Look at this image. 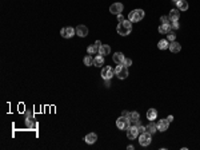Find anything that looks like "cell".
<instances>
[{
  "instance_id": "obj_1",
  "label": "cell",
  "mask_w": 200,
  "mask_h": 150,
  "mask_svg": "<svg viewBox=\"0 0 200 150\" xmlns=\"http://www.w3.org/2000/svg\"><path fill=\"white\" fill-rule=\"evenodd\" d=\"M116 31H117V34L121 35V36L129 35L131 31H132V21H129V20L120 21V23L117 24V27H116Z\"/></svg>"
},
{
  "instance_id": "obj_2",
  "label": "cell",
  "mask_w": 200,
  "mask_h": 150,
  "mask_svg": "<svg viewBox=\"0 0 200 150\" xmlns=\"http://www.w3.org/2000/svg\"><path fill=\"white\" fill-rule=\"evenodd\" d=\"M143 18H144V11L143 10H134L129 12V15H128V20L132 21V23H138V21H140Z\"/></svg>"
},
{
  "instance_id": "obj_3",
  "label": "cell",
  "mask_w": 200,
  "mask_h": 150,
  "mask_svg": "<svg viewBox=\"0 0 200 150\" xmlns=\"http://www.w3.org/2000/svg\"><path fill=\"white\" fill-rule=\"evenodd\" d=\"M128 67H125L124 64H117L115 67V74H116V77L119 79H125L128 77Z\"/></svg>"
},
{
  "instance_id": "obj_4",
  "label": "cell",
  "mask_w": 200,
  "mask_h": 150,
  "mask_svg": "<svg viewBox=\"0 0 200 150\" xmlns=\"http://www.w3.org/2000/svg\"><path fill=\"white\" fill-rule=\"evenodd\" d=\"M116 126H117V129H120V130H127L128 127L131 126L129 118H128V117H124V115H121L120 118H117Z\"/></svg>"
},
{
  "instance_id": "obj_5",
  "label": "cell",
  "mask_w": 200,
  "mask_h": 150,
  "mask_svg": "<svg viewBox=\"0 0 200 150\" xmlns=\"http://www.w3.org/2000/svg\"><path fill=\"white\" fill-rule=\"evenodd\" d=\"M152 142V134L148 131L143 133V134H140V137H139V143L142 145V146H148L149 143Z\"/></svg>"
},
{
  "instance_id": "obj_6",
  "label": "cell",
  "mask_w": 200,
  "mask_h": 150,
  "mask_svg": "<svg viewBox=\"0 0 200 150\" xmlns=\"http://www.w3.org/2000/svg\"><path fill=\"white\" fill-rule=\"evenodd\" d=\"M138 135H139L138 126L131 125L127 129V137H128V140H136V138H138Z\"/></svg>"
},
{
  "instance_id": "obj_7",
  "label": "cell",
  "mask_w": 200,
  "mask_h": 150,
  "mask_svg": "<svg viewBox=\"0 0 200 150\" xmlns=\"http://www.w3.org/2000/svg\"><path fill=\"white\" fill-rule=\"evenodd\" d=\"M60 34H62L63 38H66V39H69V38H72L73 35L76 34V30L72 27H64L60 30Z\"/></svg>"
},
{
  "instance_id": "obj_8",
  "label": "cell",
  "mask_w": 200,
  "mask_h": 150,
  "mask_svg": "<svg viewBox=\"0 0 200 150\" xmlns=\"http://www.w3.org/2000/svg\"><path fill=\"white\" fill-rule=\"evenodd\" d=\"M114 75H115V70L111 66H105L101 70V78L103 79H111Z\"/></svg>"
},
{
  "instance_id": "obj_9",
  "label": "cell",
  "mask_w": 200,
  "mask_h": 150,
  "mask_svg": "<svg viewBox=\"0 0 200 150\" xmlns=\"http://www.w3.org/2000/svg\"><path fill=\"white\" fill-rule=\"evenodd\" d=\"M128 118H129V122L131 125H135V126H139L140 125V114L136 111H132L128 114Z\"/></svg>"
},
{
  "instance_id": "obj_10",
  "label": "cell",
  "mask_w": 200,
  "mask_h": 150,
  "mask_svg": "<svg viewBox=\"0 0 200 150\" xmlns=\"http://www.w3.org/2000/svg\"><path fill=\"white\" fill-rule=\"evenodd\" d=\"M121 11H123V4L121 3H115L110 7V12L111 14H114V15L121 14Z\"/></svg>"
},
{
  "instance_id": "obj_11",
  "label": "cell",
  "mask_w": 200,
  "mask_h": 150,
  "mask_svg": "<svg viewBox=\"0 0 200 150\" xmlns=\"http://www.w3.org/2000/svg\"><path fill=\"white\" fill-rule=\"evenodd\" d=\"M100 46H101V42H100V40H96V42L93 43V44H91L90 47L87 48V53H88V54H96V53H99Z\"/></svg>"
},
{
  "instance_id": "obj_12",
  "label": "cell",
  "mask_w": 200,
  "mask_h": 150,
  "mask_svg": "<svg viewBox=\"0 0 200 150\" xmlns=\"http://www.w3.org/2000/svg\"><path fill=\"white\" fill-rule=\"evenodd\" d=\"M76 30V34L80 36V38H86L87 35H88V28L86 27V26H77V27L75 28Z\"/></svg>"
},
{
  "instance_id": "obj_13",
  "label": "cell",
  "mask_w": 200,
  "mask_h": 150,
  "mask_svg": "<svg viewBox=\"0 0 200 150\" xmlns=\"http://www.w3.org/2000/svg\"><path fill=\"white\" fill-rule=\"evenodd\" d=\"M168 126H169L168 119H160L158 122V130L159 131H166V130H168Z\"/></svg>"
},
{
  "instance_id": "obj_14",
  "label": "cell",
  "mask_w": 200,
  "mask_h": 150,
  "mask_svg": "<svg viewBox=\"0 0 200 150\" xmlns=\"http://www.w3.org/2000/svg\"><path fill=\"white\" fill-rule=\"evenodd\" d=\"M124 59L125 58L121 53H115L114 56H112V60H114L116 64H123V63H124Z\"/></svg>"
},
{
  "instance_id": "obj_15",
  "label": "cell",
  "mask_w": 200,
  "mask_h": 150,
  "mask_svg": "<svg viewBox=\"0 0 200 150\" xmlns=\"http://www.w3.org/2000/svg\"><path fill=\"white\" fill-rule=\"evenodd\" d=\"M169 51L171 53H173V54H177L182 50V46H180V43H177V42H171L169 43Z\"/></svg>"
},
{
  "instance_id": "obj_16",
  "label": "cell",
  "mask_w": 200,
  "mask_h": 150,
  "mask_svg": "<svg viewBox=\"0 0 200 150\" xmlns=\"http://www.w3.org/2000/svg\"><path fill=\"white\" fill-rule=\"evenodd\" d=\"M176 7H177L179 11H187L188 10V3H187V0H177Z\"/></svg>"
},
{
  "instance_id": "obj_17",
  "label": "cell",
  "mask_w": 200,
  "mask_h": 150,
  "mask_svg": "<svg viewBox=\"0 0 200 150\" xmlns=\"http://www.w3.org/2000/svg\"><path fill=\"white\" fill-rule=\"evenodd\" d=\"M171 31V24L169 23H162L159 26V32L160 34H168Z\"/></svg>"
},
{
  "instance_id": "obj_18",
  "label": "cell",
  "mask_w": 200,
  "mask_h": 150,
  "mask_svg": "<svg viewBox=\"0 0 200 150\" xmlns=\"http://www.w3.org/2000/svg\"><path fill=\"white\" fill-rule=\"evenodd\" d=\"M86 142L88 143V145H92V143H95L96 142V140H97V135L95 134V133H90V134H87L86 135Z\"/></svg>"
},
{
  "instance_id": "obj_19",
  "label": "cell",
  "mask_w": 200,
  "mask_h": 150,
  "mask_svg": "<svg viewBox=\"0 0 200 150\" xmlns=\"http://www.w3.org/2000/svg\"><path fill=\"white\" fill-rule=\"evenodd\" d=\"M110 53H111V47L108 44H101V46H100V48H99V54H100V55L105 56V55H108Z\"/></svg>"
},
{
  "instance_id": "obj_20",
  "label": "cell",
  "mask_w": 200,
  "mask_h": 150,
  "mask_svg": "<svg viewBox=\"0 0 200 150\" xmlns=\"http://www.w3.org/2000/svg\"><path fill=\"white\" fill-rule=\"evenodd\" d=\"M93 64L96 67H101L104 64V56L100 55V54L97 56H95V58H93Z\"/></svg>"
},
{
  "instance_id": "obj_21",
  "label": "cell",
  "mask_w": 200,
  "mask_h": 150,
  "mask_svg": "<svg viewBox=\"0 0 200 150\" xmlns=\"http://www.w3.org/2000/svg\"><path fill=\"white\" fill-rule=\"evenodd\" d=\"M158 118V111H156L155 109H149L148 111H147V119L149 121H155Z\"/></svg>"
},
{
  "instance_id": "obj_22",
  "label": "cell",
  "mask_w": 200,
  "mask_h": 150,
  "mask_svg": "<svg viewBox=\"0 0 200 150\" xmlns=\"http://www.w3.org/2000/svg\"><path fill=\"white\" fill-rule=\"evenodd\" d=\"M179 16H180L179 10H172L171 12H169V15H168V18H169V20H171V21L179 20Z\"/></svg>"
},
{
  "instance_id": "obj_23",
  "label": "cell",
  "mask_w": 200,
  "mask_h": 150,
  "mask_svg": "<svg viewBox=\"0 0 200 150\" xmlns=\"http://www.w3.org/2000/svg\"><path fill=\"white\" fill-rule=\"evenodd\" d=\"M158 47H159V50H167V48L169 47L168 39H162V40H159Z\"/></svg>"
},
{
  "instance_id": "obj_24",
  "label": "cell",
  "mask_w": 200,
  "mask_h": 150,
  "mask_svg": "<svg viewBox=\"0 0 200 150\" xmlns=\"http://www.w3.org/2000/svg\"><path fill=\"white\" fill-rule=\"evenodd\" d=\"M147 131L151 133V134H153V133L158 131V125H156L153 121H151V123H149L148 126H147Z\"/></svg>"
},
{
  "instance_id": "obj_25",
  "label": "cell",
  "mask_w": 200,
  "mask_h": 150,
  "mask_svg": "<svg viewBox=\"0 0 200 150\" xmlns=\"http://www.w3.org/2000/svg\"><path fill=\"white\" fill-rule=\"evenodd\" d=\"M84 64L86 66H92L93 64V58L91 55H87L86 58H84Z\"/></svg>"
},
{
  "instance_id": "obj_26",
  "label": "cell",
  "mask_w": 200,
  "mask_h": 150,
  "mask_svg": "<svg viewBox=\"0 0 200 150\" xmlns=\"http://www.w3.org/2000/svg\"><path fill=\"white\" fill-rule=\"evenodd\" d=\"M175 39H176V34L175 32H168V42H175Z\"/></svg>"
},
{
  "instance_id": "obj_27",
  "label": "cell",
  "mask_w": 200,
  "mask_h": 150,
  "mask_svg": "<svg viewBox=\"0 0 200 150\" xmlns=\"http://www.w3.org/2000/svg\"><path fill=\"white\" fill-rule=\"evenodd\" d=\"M177 28H179V21H171V30H177Z\"/></svg>"
},
{
  "instance_id": "obj_28",
  "label": "cell",
  "mask_w": 200,
  "mask_h": 150,
  "mask_svg": "<svg viewBox=\"0 0 200 150\" xmlns=\"http://www.w3.org/2000/svg\"><path fill=\"white\" fill-rule=\"evenodd\" d=\"M125 67H129V66H132V59H129V58H125L124 59V63H123Z\"/></svg>"
},
{
  "instance_id": "obj_29",
  "label": "cell",
  "mask_w": 200,
  "mask_h": 150,
  "mask_svg": "<svg viewBox=\"0 0 200 150\" xmlns=\"http://www.w3.org/2000/svg\"><path fill=\"white\" fill-rule=\"evenodd\" d=\"M25 125L28 126V127H29V129H32V127H34V123H32V121H31V118H27L25 119Z\"/></svg>"
},
{
  "instance_id": "obj_30",
  "label": "cell",
  "mask_w": 200,
  "mask_h": 150,
  "mask_svg": "<svg viewBox=\"0 0 200 150\" xmlns=\"http://www.w3.org/2000/svg\"><path fill=\"white\" fill-rule=\"evenodd\" d=\"M138 130H139V133H140V134H143V133L147 131V127H144V126H142V125H139L138 126Z\"/></svg>"
},
{
  "instance_id": "obj_31",
  "label": "cell",
  "mask_w": 200,
  "mask_h": 150,
  "mask_svg": "<svg viewBox=\"0 0 200 150\" xmlns=\"http://www.w3.org/2000/svg\"><path fill=\"white\" fill-rule=\"evenodd\" d=\"M160 21H162V23H169V18L168 16H162V18H160Z\"/></svg>"
},
{
  "instance_id": "obj_32",
  "label": "cell",
  "mask_w": 200,
  "mask_h": 150,
  "mask_svg": "<svg viewBox=\"0 0 200 150\" xmlns=\"http://www.w3.org/2000/svg\"><path fill=\"white\" fill-rule=\"evenodd\" d=\"M124 20H125V18H124V16H123L121 14L117 15V21H119V23H120V21H124Z\"/></svg>"
},
{
  "instance_id": "obj_33",
  "label": "cell",
  "mask_w": 200,
  "mask_h": 150,
  "mask_svg": "<svg viewBox=\"0 0 200 150\" xmlns=\"http://www.w3.org/2000/svg\"><path fill=\"white\" fill-rule=\"evenodd\" d=\"M104 84H105L107 87H110L111 86V79H104Z\"/></svg>"
},
{
  "instance_id": "obj_34",
  "label": "cell",
  "mask_w": 200,
  "mask_h": 150,
  "mask_svg": "<svg viewBox=\"0 0 200 150\" xmlns=\"http://www.w3.org/2000/svg\"><path fill=\"white\" fill-rule=\"evenodd\" d=\"M167 119H168V122H172V121H173V117H172V115H168V118H167Z\"/></svg>"
},
{
  "instance_id": "obj_35",
  "label": "cell",
  "mask_w": 200,
  "mask_h": 150,
  "mask_svg": "<svg viewBox=\"0 0 200 150\" xmlns=\"http://www.w3.org/2000/svg\"><path fill=\"white\" fill-rule=\"evenodd\" d=\"M32 117H34V114H32V113H29V111H28V113H27V118H32Z\"/></svg>"
},
{
  "instance_id": "obj_36",
  "label": "cell",
  "mask_w": 200,
  "mask_h": 150,
  "mask_svg": "<svg viewBox=\"0 0 200 150\" xmlns=\"http://www.w3.org/2000/svg\"><path fill=\"white\" fill-rule=\"evenodd\" d=\"M128 114H129V113H128V111H125V110H124V111H123V113H121V115H124V117H128Z\"/></svg>"
},
{
  "instance_id": "obj_37",
  "label": "cell",
  "mask_w": 200,
  "mask_h": 150,
  "mask_svg": "<svg viewBox=\"0 0 200 150\" xmlns=\"http://www.w3.org/2000/svg\"><path fill=\"white\" fill-rule=\"evenodd\" d=\"M127 149H128V150H134V146H132V145H129V146H128Z\"/></svg>"
},
{
  "instance_id": "obj_38",
  "label": "cell",
  "mask_w": 200,
  "mask_h": 150,
  "mask_svg": "<svg viewBox=\"0 0 200 150\" xmlns=\"http://www.w3.org/2000/svg\"><path fill=\"white\" fill-rule=\"evenodd\" d=\"M173 1H175V3H176V1H177V0H173Z\"/></svg>"
}]
</instances>
